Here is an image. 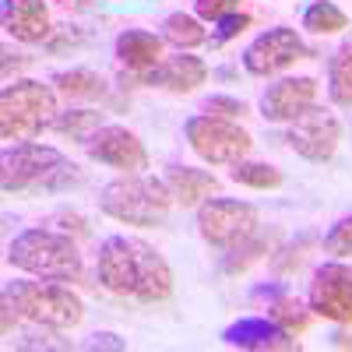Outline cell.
<instances>
[{
	"label": "cell",
	"instance_id": "1",
	"mask_svg": "<svg viewBox=\"0 0 352 352\" xmlns=\"http://www.w3.org/2000/svg\"><path fill=\"white\" fill-rule=\"evenodd\" d=\"M96 278L113 296H127L138 303H162L173 296L169 261L138 236H106L96 257Z\"/></svg>",
	"mask_w": 352,
	"mask_h": 352
},
{
	"label": "cell",
	"instance_id": "2",
	"mask_svg": "<svg viewBox=\"0 0 352 352\" xmlns=\"http://www.w3.org/2000/svg\"><path fill=\"white\" fill-rule=\"evenodd\" d=\"M81 180V169L50 144L25 141L0 155V184L8 194L14 190H67Z\"/></svg>",
	"mask_w": 352,
	"mask_h": 352
},
{
	"label": "cell",
	"instance_id": "3",
	"mask_svg": "<svg viewBox=\"0 0 352 352\" xmlns=\"http://www.w3.org/2000/svg\"><path fill=\"white\" fill-rule=\"evenodd\" d=\"M8 264L46 282H81L85 264L71 236L53 229H25L8 247Z\"/></svg>",
	"mask_w": 352,
	"mask_h": 352
},
{
	"label": "cell",
	"instance_id": "4",
	"mask_svg": "<svg viewBox=\"0 0 352 352\" xmlns=\"http://www.w3.org/2000/svg\"><path fill=\"white\" fill-rule=\"evenodd\" d=\"M173 190L162 180H155V176H141V173H127L120 176V180H113L102 187L99 194V208L102 215L124 222V226H162L169 208H173Z\"/></svg>",
	"mask_w": 352,
	"mask_h": 352
},
{
	"label": "cell",
	"instance_id": "5",
	"mask_svg": "<svg viewBox=\"0 0 352 352\" xmlns=\"http://www.w3.org/2000/svg\"><path fill=\"white\" fill-rule=\"evenodd\" d=\"M0 300H8L21 320H32L50 331H71L81 324L85 307L74 292L60 282H8Z\"/></svg>",
	"mask_w": 352,
	"mask_h": 352
},
{
	"label": "cell",
	"instance_id": "6",
	"mask_svg": "<svg viewBox=\"0 0 352 352\" xmlns=\"http://www.w3.org/2000/svg\"><path fill=\"white\" fill-rule=\"evenodd\" d=\"M56 88L43 81H14L0 92V134L4 141H28L39 138L56 120Z\"/></svg>",
	"mask_w": 352,
	"mask_h": 352
},
{
	"label": "cell",
	"instance_id": "7",
	"mask_svg": "<svg viewBox=\"0 0 352 352\" xmlns=\"http://www.w3.org/2000/svg\"><path fill=\"white\" fill-rule=\"evenodd\" d=\"M184 138L194 148L197 159H204L208 166H232L250 155L254 138L236 124V120H222L212 113H197L184 124Z\"/></svg>",
	"mask_w": 352,
	"mask_h": 352
},
{
	"label": "cell",
	"instance_id": "8",
	"mask_svg": "<svg viewBox=\"0 0 352 352\" xmlns=\"http://www.w3.org/2000/svg\"><path fill=\"white\" fill-rule=\"evenodd\" d=\"M257 222H261V215L250 201L208 197L197 204V232L215 250H229V247L243 243L250 232H257Z\"/></svg>",
	"mask_w": 352,
	"mask_h": 352
},
{
	"label": "cell",
	"instance_id": "9",
	"mask_svg": "<svg viewBox=\"0 0 352 352\" xmlns=\"http://www.w3.org/2000/svg\"><path fill=\"white\" fill-rule=\"evenodd\" d=\"M310 56V46L303 43V36L296 28H268L261 32L247 50H243V67L247 74L254 78H268V74H278L285 67H292L296 60H307Z\"/></svg>",
	"mask_w": 352,
	"mask_h": 352
},
{
	"label": "cell",
	"instance_id": "10",
	"mask_svg": "<svg viewBox=\"0 0 352 352\" xmlns=\"http://www.w3.org/2000/svg\"><path fill=\"white\" fill-rule=\"evenodd\" d=\"M307 307L335 324H352V268L342 261H324L314 272Z\"/></svg>",
	"mask_w": 352,
	"mask_h": 352
},
{
	"label": "cell",
	"instance_id": "11",
	"mask_svg": "<svg viewBox=\"0 0 352 352\" xmlns=\"http://www.w3.org/2000/svg\"><path fill=\"white\" fill-rule=\"evenodd\" d=\"M289 148L310 159V162H324L338 152V141H342V124L338 116L320 109V106H307L296 120H289Z\"/></svg>",
	"mask_w": 352,
	"mask_h": 352
},
{
	"label": "cell",
	"instance_id": "12",
	"mask_svg": "<svg viewBox=\"0 0 352 352\" xmlns=\"http://www.w3.org/2000/svg\"><path fill=\"white\" fill-rule=\"evenodd\" d=\"M85 152L92 162L113 166V169H124V173H141L148 169V152L134 131L127 127H116V124H102L92 138L85 141Z\"/></svg>",
	"mask_w": 352,
	"mask_h": 352
},
{
	"label": "cell",
	"instance_id": "13",
	"mask_svg": "<svg viewBox=\"0 0 352 352\" xmlns=\"http://www.w3.org/2000/svg\"><path fill=\"white\" fill-rule=\"evenodd\" d=\"M222 342L232 345V349H254V352H292V349H300V342L272 317L232 320L229 328H222Z\"/></svg>",
	"mask_w": 352,
	"mask_h": 352
},
{
	"label": "cell",
	"instance_id": "14",
	"mask_svg": "<svg viewBox=\"0 0 352 352\" xmlns=\"http://www.w3.org/2000/svg\"><path fill=\"white\" fill-rule=\"evenodd\" d=\"M317 102V81L314 78H282L264 88L261 96V116L268 124H289Z\"/></svg>",
	"mask_w": 352,
	"mask_h": 352
},
{
	"label": "cell",
	"instance_id": "15",
	"mask_svg": "<svg viewBox=\"0 0 352 352\" xmlns=\"http://www.w3.org/2000/svg\"><path fill=\"white\" fill-rule=\"evenodd\" d=\"M208 78V64L201 56H190L187 50H180L176 56H166V60L144 74H134V81L148 85V88H162V92H173V96H187V92H197Z\"/></svg>",
	"mask_w": 352,
	"mask_h": 352
},
{
	"label": "cell",
	"instance_id": "16",
	"mask_svg": "<svg viewBox=\"0 0 352 352\" xmlns=\"http://www.w3.org/2000/svg\"><path fill=\"white\" fill-rule=\"evenodd\" d=\"M0 21H4V32L25 46H36L53 32L46 0H4L0 4Z\"/></svg>",
	"mask_w": 352,
	"mask_h": 352
},
{
	"label": "cell",
	"instance_id": "17",
	"mask_svg": "<svg viewBox=\"0 0 352 352\" xmlns=\"http://www.w3.org/2000/svg\"><path fill=\"white\" fill-rule=\"evenodd\" d=\"M162 46L166 39L155 32H144V28H127V32L116 36V60H120L131 74H144L162 64Z\"/></svg>",
	"mask_w": 352,
	"mask_h": 352
},
{
	"label": "cell",
	"instance_id": "18",
	"mask_svg": "<svg viewBox=\"0 0 352 352\" xmlns=\"http://www.w3.org/2000/svg\"><path fill=\"white\" fill-rule=\"evenodd\" d=\"M254 300H264V310H268L272 320H278V324L289 331V335H303L310 328V307L300 303L285 285H257L254 289Z\"/></svg>",
	"mask_w": 352,
	"mask_h": 352
},
{
	"label": "cell",
	"instance_id": "19",
	"mask_svg": "<svg viewBox=\"0 0 352 352\" xmlns=\"http://www.w3.org/2000/svg\"><path fill=\"white\" fill-rule=\"evenodd\" d=\"M166 184L173 190V201L184 204V208H194V204L208 201L212 194H219V180L204 169H194V166H173L166 173Z\"/></svg>",
	"mask_w": 352,
	"mask_h": 352
},
{
	"label": "cell",
	"instance_id": "20",
	"mask_svg": "<svg viewBox=\"0 0 352 352\" xmlns=\"http://www.w3.org/2000/svg\"><path fill=\"white\" fill-rule=\"evenodd\" d=\"M50 85L67 99H102L106 96V81L88 71V67H71V71H56L50 78Z\"/></svg>",
	"mask_w": 352,
	"mask_h": 352
},
{
	"label": "cell",
	"instance_id": "21",
	"mask_svg": "<svg viewBox=\"0 0 352 352\" xmlns=\"http://www.w3.org/2000/svg\"><path fill=\"white\" fill-rule=\"evenodd\" d=\"M328 96L335 106L352 109V43L338 46L328 60Z\"/></svg>",
	"mask_w": 352,
	"mask_h": 352
},
{
	"label": "cell",
	"instance_id": "22",
	"mask_svg": "<svg viewBox=\"0 0 352 352\" xmlns=\"http://www.w3.org/2000/svg\"><path fill=\"white\" fill-rule=\"evenodd\" d=\"M162 39L173 43L176 50H187V53H190V50H197V46L208 43V32H204L201 18L184 14V11H173V14L162 21Z\"/></svg>",
	"mask_w": 352,
	"mask_h": 352
},
{
	"label": "cell",
	"instance_id": "23",
	"mask_svg": "<svg viewBox=\"0 0 352 352\" xmlns=\"http://www.w3.org/2000/svg\"><path fill=\"white\" fill-rule=\"evenodd\" d=\"M229 180L240 184V187H250V190H275L282 187V169H275L272 162H232L229 169Z\"/></svg>",
	"mask_w": 352,
	"mask_h": 352
},
{
	"label": "cell",
	"instance_id": "24",
	"mask_svg": "<svg viewBox=\"0 0 352 352\" xmlns=\"http://www.w3.org/2000/svg\"><path fill=\"white\" fill-rule=\"evenodd\" d=\"M345 25H349L345 11L335 8L331 0H314V4L303 11V28L314 32V36H338Z\"/></svg>",
	"mask_w": 352,
	"mask_h": 352
},
{
	"label": "cell",
	"instance_id": "25",
	"mask_svg": "<svg viewBox=\"0 0 352 352\" xmlns=\"http://www.w3.org/2000/svg\"><path fill=\"white\" fill-rule=\"evenodd\" d=\"M102 113L96 109H71V113H56V120H53V131L56 134H64V138H74V141H88L99 127H102Z\"/></svg>",
	"mask_w": 352,
	"mask_h": 352
},
{
	"label": "cell",
	"instance_id": "26",
	"mask_svg": "<svg viewBox=\"0 0 352 352\" xmlns=\"http://www.w3.org/2000/svg\"><path fill=\"white\" fill-rule=\"evenodd\" d=\"M272 250V236H264V232H250V236L236 247H229V254L222 257V272L229 275H236L243 268H250V264L261 257V254H268Z\"/></svg>",
	"mask_w": 352,
	"mask_h": 352
},
{
	"label": "cell",
	"instance_id": "27",
	"mask_svg": "<svg viewBox=\"0 0 352 352\" xmlns=\"http://www.w3.org/2000/svg\"><path fill=\"white\" fill-rule=\"evenodd\" d=\"M324 250L335 254V257H352V215L338 219L331 229H328V236H324Z\"/></svg>",
	"mask_w": 352,
	"mask_h": 352
},
{
	"label": "cell",
	"instance_id": "28",
	"mask_svg": "<svg viewBox=\"0 0 352 352\" xmlns=\"http://www.w3.org/2000/svg\"><path fill=\"white\" fill-rule=\"evenodd\" d=\"M204 113L222 116V120H240V116L250 113V106L243 99H232V96H208L204 99Z\"/></svg>",
	"mask_w": 352,
	"mask_h": 352
},
{
	"label": "cell",
	"instance_id": "29",
	"mask_svg": "<svg viewBox=\"0 0 352 352\" xmlns=\"http://www.w3.org/2000/svg\"><path fill=\"white\" fill-rule=\"evenodd\" d=\"M215 25H219V28H215L212 43H215V46H222V43H229V39H236L240 32H247V28L254 25V18H250V14H243V11H232V14L219 18Z\"/></svg>",
	"mask_w": 352,
	"mask_h": 352
},
{
	"label": "cell",
	"instance_id": "30",
	"mask_svg": "<svg viewBox=\"0 0 352 352\" xmlns=\"http://www.w3.org/2000/svg\"><path fill=\"white\" fill-rule=\"evenodd\" d=\"M194 11L201 21H219L232 11H240V0H194Z\"/></svg>",
	"mask_w": 352,
	"mask_h": 352
},
{
	"label": "cell",
	"instance_id": "31",
	"mask_svg": "<svg viewBox=\"0 0 352 352\" xmlns=\"http://www.w3.org/2000/svg\"><path fill=\"white\" fill-rule=\"evenodd\" d=\"M92 349H124V342L109 331H102V335H92Z\"/></svg>",
	"mask_w": 352,
	"mask_h": 352
},
{
	"label": "cell",
	"instance_id": "32",
	"mask_svg": "<svg viewBox=\"0 0 352 352\" xmlns=\"http://www.w3.org/2000/svg\"><path fill=\"white\" fill-rule=\"evenodd\" d=\"M331 345L335 349H352V331H335L331 335Z\"/></svg>",
	"mask_w": 352,
	"mask_h": 352
}]
</instances>
